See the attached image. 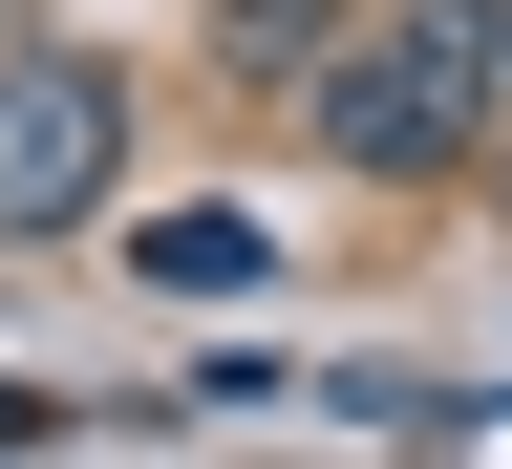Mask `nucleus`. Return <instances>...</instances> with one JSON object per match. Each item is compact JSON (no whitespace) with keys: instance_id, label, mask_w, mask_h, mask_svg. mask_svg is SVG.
<instances>
[{"instance_id":"3","label":"nucleus","mask_w":512,"mask_h":469,"mask_svg":"<svg viewBox=\"0 0 512 469\" xmlns=\"http://www.w3.org/2000/svg\"><path fill=\"white\" fill-rule=\"evenodd\" d=\"M150 278H171V299H235V278H256V214H150Z\"/></svg>"},{"instance_id":"2","label":"nucleus","mask_w":512,"mask_h":469,"mask_svg":"<svg viewBox=\"0 0 512 469\" xmlns=\"http://www.w3.org/2000/svg\"><path fill=\"white\" fill-rule=\"evenodd\" d=\"M107 171H128V86L107 64H0V235H86L107 214Z\"/></svg>"},{"instance_id":"4","label":"nucleus","mask_w":512,"mask_h":469,"mask_svg":"<svg viewBox=\"0 0 512 469\" xmlns=\"http://www.w3.org/2000/svg\"><path fill=\"white\" fill-rule=\"evenodd\" d=\"M491 43H512V0H491Z\"/></svg>"},{"instance_id":"1","label":"nucleus","mask_w":512,"mask_h":469,"mask_svg":"<svg viewBox=\"0 0 512 469\" xmlns=\"http://www.w3.org/2000/svg\"><path fill=\"white\" fill-rule=\"evenodd\" d=\"M491 64H512V43L470 22V0H406V22H384L342 86H320V128H342L363 171H448V150L491 128Z\"/></svg>"}]
</instances>
